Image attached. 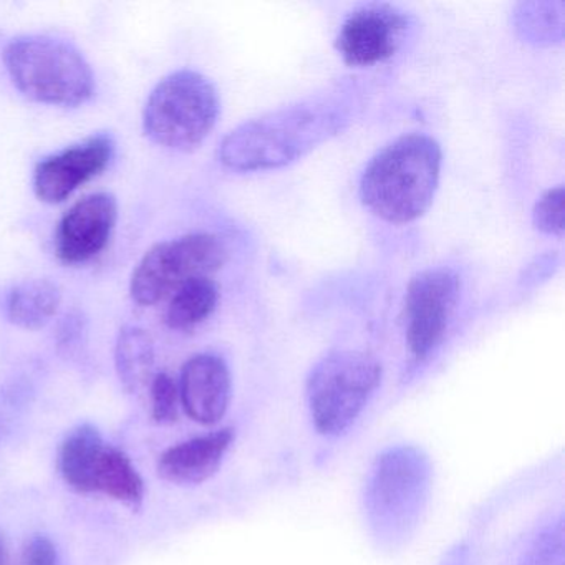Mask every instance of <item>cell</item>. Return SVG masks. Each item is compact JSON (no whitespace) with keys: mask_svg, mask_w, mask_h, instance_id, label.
<instances>
[{"mask_svg":"<svg viewBox=\"0 0 565 565\" xmlns=\"http://www.w3.org/2000/svg\"><path fill=\"white\" fill-rule=\"evenodd\" d=\"M350 115L352 107L339 92L306 98L234 128L221 141L217 158L241 173L277 170L339 135Z\"/></svg>","mask_w":565,"mask_h":565,"instance_id":"6da1fadb","label":"cell"},{"mask_svg":"<svg viewBox=\"0 0 565 565\" xmlns=\"http://www.w3.org/2000/svg\"><path fill=\"white\" fill-rule=\"evenodd\" d=\"M441 163V147L435 138L403 135L366 164L360 178V200L386 223H413L435 200Z\"/></svg>","mask_w":565,"mask_h":565,"instance_id":"7a4b0ae2","label":"cell"},{"mask_svg":"<svg viewBox=\"0 0 565 565\" xmlns=\"http://www.w3.org/2000/svg\"><path fill=\"white\" fill-rule=\"evenodd\" d=\"M2 58L12 84L29 100L75 108L94 97L90 64L77 47L62 39L49 35L12 39Z\"/></svg>","mask_w":565,"mask_h":565,"instance_id":"3957f363","label":"cell"},{"mask_svg":"<svg viewBox=\"0 0 565 565\" xmlns=\"http://www.w3.org/2000/svg\"><path fill=\"white\" fill-rule=\"evenodd\" d=\"M220 111L213 82L184 68L164 77L151 92L143 111L145 134L168 150L193 151L210 137Z\"/></svg>","mask_w":565,"mask_h":565,"instance_id":"277c9868","label":"cell"},{"mask_svg":"<svg viewBox=\"0 0 565 565\" xmlns=\"http://www.w3.org/2000/svg\"><path fill=\"white\" fill-rule=\"evenodd\" d=\"M382 373V363L359 350H340L320 360L307 382L310 415L319 433L335 436L349 429L379 388Z\"/></svg>","mask_w":565,"mask_h":565,"instance_id":"5b68a950","label":"cell"},{"mask_svg":"<svg viewBox=\"0 0 565 565\" xmlns=\"http://www.w3.org/2000/svg\"><path fill=\"white\" fill-rule=\"evenodd\" d=\"M226 260V244L214 234L193 233L158 243L134 270L131 297L140 306H154L190 280L211 277Z\"/></svg>","mask_w":565,"mask_h":565,"instance_id":"8992f818","label":"cell"},{"mask_svg":"<svg viewBox=\"0 0 565 565\" xmlns=\"http://www.w3.org/2000/svg\"><path fill=\"white\" fill-rule=\"evenodd\" d=\"M461 279L449 267H429L409 280L405 297L406 343L418 360L441 342L458 306Z\"/></svg>","mask_w":565,"mask_h":565,"instance_id":"52a82bcc","label":"cell"},{"mask_svg":"<svg viewBox=\"0 0 565 565\" xmlns=\"http://www.w3.org/2000/svg\"><path fill=\"white\" fill-rule=\"evenodd\" d=\"M408 15L390 4L360 6L350 12L337 35L335 47L350 67H372L388 61L405 41Z\"/></svg>","mask_w":565,"mask_h":565,"instance_id":"ba28073f","label":"cell"},{"mask_svg":"<svg viewBox=\"0 0 565 565\" xmlns=\"http://www.w3.org/2000/svg\"><path fill=\"white\" fill-rule=\"evenodd\" d=\"M114 154V137L98 134L44 158L35 167L32 180L35 194L47 204L64 203L78 188L104 173Z\"/></svg>","mask_w":565,"mask_h":565,"instance_id":"9c48e42d","label":"cell"},{"mask_svg":"<svg viewBox=\"0 0 565 565\" xmlns=\"http://www.w3.org/2000/svg\"><path fill=\"white\" fill-rule=\"evenodd\" d=\"M118 221L114 194L84 198L67 211L55 233V254L64 264H84L107 247Z\"/></svg>","mask_w":565,"mask_h":565,"instance_id":"30bf717a","label":"cell"},{"mask_svg":"<svg viewBox=\"0 0 565 565\" xmlns=\"http://www.w3.org/2000/svg\"><path fill=\"white\" fill-rule=\"evenodd\" d=\"M178 388L188 416L201 425H214L230 406V369L221 356L201 353L184 363Z\"/></svg>","mask_w":565,"mask_h":565,"instance_id":"8fae6325","label":"cell"},{"mask_svg":"<svg viewBox=\"0 0 565 565\" xmlns=\"http://www.w3.org/2000/svg\"><path fill=\"white\" fill-rule=\"evenodd\" d=\"M425 462L422 456L409 449L392 451L380 461L373 481L372 501L382 518L408 514L418 502L425 486Z\"/></svg>","mask_w":565,"mask_h":565,"instance_id":"7c38bea8","label":"cell"},{"mask_svg":"<svg viewBox=\"0 0 565 565\" xmlns=\"http://www.w3.org/2000/svg\"><path fill=\"white\" fill-rule=\"evenodd\" d=\"M233 439V429L226 428L180 443L160 456L158 475L173 484H201L216 475Z\"/></svg>","mask_w":565,"mask_h":565,"instance_id":"4fadbf2b","label":"cell"},{"mask_svg":"<svg viewBox=\"0 0 565 565\" xmlns=\"http://www.w3.org/2000/svg\"><path fill=\"white\" fill-rule=\"evenodd\" d=\"M107 443L92 425H81L64 439L58 452L62 478L74 491L88 494L94 488L95 468Z\"/></svg>","mask_w":565,"mask_h":565,"instance_id":"5bb4252c","label":"cell"},{"mask_svg":"<svg viewBox=\"0 0 565 565\" xmlns=\"http://www.w3.org/2000/svg\"><path fill=\"white\" fill-rule=\"evenodd\" d=\"M61 287L49 279H31L12 287L6 300V316L25 330L42 329L57 313Z\"/></svg>","mask_w":565,"mask_h":565,"instance_id":"9a60e30c","label":"cell"},{"mask_svg":"<svg viewBox=\"0 0 565 565\" xmlns=\"http://www.w3.org/2000/svg\"><path fill=\"white\" fill-rule=\"evenodd\" d=\"M94 492L138 509L145 499V482L131 459L114 446H105L94 475Z\"/></svg>","mask_w":565,"mask_h":565,"instance_id":"2e32d148","label":"cell"},{"mask_svg":"<svg viewBox=\"0 0 565 565\" xmlns=\"http://www.w3.org/2000/svg\"><path fill=\"white\" fill-rule=\"evenodd\" d=\"M115 366L121 385L130 393L140 392L153 380L154 343L140 327H124L115 345Z\"/></svg>","mask_w":565,"mask_h":565,"instance_id":"e0dca14e","label":"cell"},{"mask_svg":"<svg viewBox=\"0 0 565 565\" xmlns=\"http://www.w3.org/2000/svg\"><path fill=\"white\" fill-rule=\"evenodd\" d=\"M220 302V287L211 277H198L181 286L171 296L167 309V326L180 332H190L206 322Z\"/></svg>","mask_w":565,"mask_h":565,"instance_id":"ac0fdd59","label":"cell"},{"mask_svg":"<svg viewBox=\"0 0 565 565\" xmlns=\"http://www.w3.org/2000/svg\"><path fill=\"white\" fill-rule=\"evenodd\" d=\"M151 416L160 425H170L180 412V388L168 373H158L150 383Z\"/></svg>","mask_w":565,"mask_h":565,"instance_id":"d6986e66","label":"cell"},{"mask_svg":"<svg viewBox=\"0 0 565 565\" xmlns=\"http://www.w3.org/2000/svg\"><path fill=\"white\" fill-rule=\"evenodd\" d=\"M532 224L535 230L548 234V236H562L564 233V188H551L539 198L534 210H532Z\"/></svg>","mask_w":565,"mask_h":565,"instance_id":"ffe728a7","label":"cell"},{"mask_svg":"<svg viewBox=\"0 0 565 565\" xmlns=\"http://www.w3.org/2000/svg\"><path fill=\"white\" fill-rule=\"evenodd\" d=\"M525 565H564V531H562V524L544 532L537 539Z\"/></svg>","mask_w":565,"mask_h":565,"instance_id":"44dd1931","label":"cell"},{"mask_svg":"<svg viewBox=\"0 0 565 565\" xmlns=\"http://www.w3.org/2000/svg\"><path fill=\"white\" fill-rule=\"evenodd\" d=\"M24 565H58L54 542L47 535H34L25 547Z\"/></svg>","mask_w":565,"mask_h":565,"instance_id":"7402d4cb","label":"cell"},{"mask_svg":"<svg viewBox=\"0 0 565 565\" xmlns=\"http://www.w3.org/2000/svg\"><path fill=\"white\" fill-rule=\"evenodd\" d=\"M6 562V545L2 537H0V565H4Z\"/></svg>","mask_w":565,"mask_h":565,"instance_id":"603a6c76","label":"cell"}]
</instances>
